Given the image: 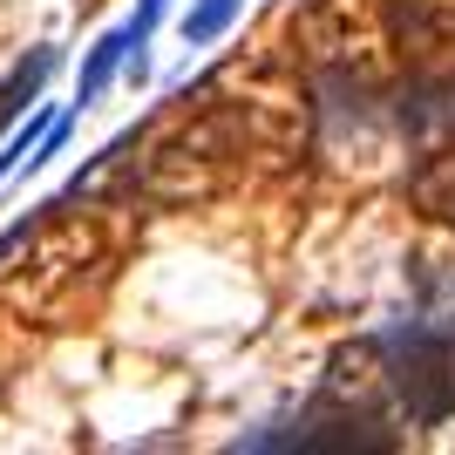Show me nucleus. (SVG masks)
<instances>
[{
  "label": "nucleus",
  "mask_w": 455,
  "mask_h": 455,
  "mask_svg": "<svg viewBox=\"0 0 455 455\" xmlns=\"http://www.w3.org/2000/svg\"><path fill=\"white\" fill-rule=\"evenodd\" d=\"M238 7H245V0H190V14H184V41H190V48H211V41H218L231 20H238Z\"/></svg>",
  "instance_id": "20e7f679"
},
{
  "label": "nucleus",
  "mask_w": 455,
  "mask_h": 455,
  "mask_svg": "<svg viewBox=\"0 0 455 455\" xmlns=\"http://www.w3.org/2000/svg\"><path fill=\"white\" fill-rule=\"evenodd\" d=\"M68 123H76L68 109H55V102H35V109H28V123H20V130L0 143V184H7V177H35L48 156H61V143H68Z\"/></svg>",
  "instance_id": "f257e3e1"
},
{
  "label": "nucleus",
  "mask_w": 455,
  "mask_h": 455,
  "mask_svg": "<svg viewBox=\"0 0 455 455\" xmlns=\"http://www.w3.org/2000/svg\"><path fill=\"white\" fill-rule=\"evenodd\" d=\"M61 68V48H35V55L20 61L14 76L0 82V130H7V123H14L20 109H35L41 102V89H48V76H55Z\"/></svg>",
  "instance_id": "7ed1b4c3"
},
{
  "label": "nucleus",
  "mask_w": 455,
  "mask_h": 455,
  "mask_svg": "<svg viewBox=\"0 0 455 455\" xmlns=\"http://www.w3.org/2000/svg\"><path fill=\"white\" fill-rule=\"evenodd\" d=\"M130 55H136V76H143V41H136V28L123 20V28H109V35L89 48V61H82V76H76V109L102 102V89L123 76V61H130Z\"/></svg>",
  "instance_id": "f03ea898"
}]
</instances>
